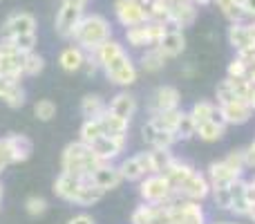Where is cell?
<instances>
[{
    "label": "cell",
    "instance_id": "6da1fadb",
    "mask_svg": "<svg viewBox=\"0 0 255 224\" xmlns=\"http://www.w3.org/2000/svg\"><path fill=\"white\" fill-rule=\"evenodd\" d=\"M94 54H97V58H99L101 70L106 72V76L112 81V83H117V85H132L136 81L139 72H136L132 58L126 54L124 45H121L119 40L108 38Z\"/></svg>",
    "mask_w": 255,
    "mask_h": 224
},
{
    "label": "cell",
    "instance_id": "7a4b0ae2",
    "mask_svg": "<svg viewBox=\"0 0 255 224\" xmlns=\"http://www.w3.org/2000/svg\"><path fill=\"white\" fill-rule=\"evenodd\" d=\"M101 159L94 155L92 146H88L85 141H72V144L65 146L61 157V168L63 173H70V175H76L81 180H90L94 171L101 166Z\"/></svg>",
    "mask_w": 255,
    "mask_h": 224
},
{
    "label": "cell",
    "instance_id": "3957f363",
    "mask_svg": "<svg viewBox=\"0 0 255 224\" xmlns=\"http://www.w3.org/2000/svg\"><path fill=\"white\" fill-rule=\"evenodd\" d=\"M72 38L85 52H97L108 38H112V27L101 13H83Z\"/></svg>",
    "mask_w": 255,
    "mask_h": 224
},
{
    "label": "cell",
    "instance_id": "277c9868",
    "mask_svg": "<svg viewBox=\"0 0 255 224\" xmlns=\"http://www.w3.org/2000/svg\"><path fill=\"white\" fill-rule=\"evenodd\" d=\"M168 25L163 22H157V20H145L141 25H134V27H128L126 29V40L130 47H136V49H143V47H157L161 36L166 34Z\"/></svg>",
    "mask_w": 255,
    "mask_h": 224
},
{
    "label": "cell",
    "instance_id": "5b68a950",
    "mask_svg": "<svg viewBox=\"0 0 255 224\" xmlns=\"http://www.w3.org/2000/svg\"><path fill=\"white\" fill-rule=\"evenodd\" d=\"M139 193H141V200L148 204H166L177 195L172 184L166 180V175H159V173L143 177V182L139 186Z\"/></svg>",
    "mask_w": 255,
    "mask_h": 224
},
{
    "label": "cell",
    "instance_id": "8992f818",
    "mask_svg": "<svg viewBox=\"0 0 255 224\" xmlns=\"http://www.w3.org/2000/svg\"><path fill=\"white\" fill-rule=\"evenodd\" d=\"M168 207H170V224H206V213L199 202L175 195Z\"/></svg>",
    "mask_w": 255,
    "mask_h": 224
},
{
    "label": "cell",
    "instance_id": "52a82bcc",
    "mask_svg": "<svg viewBox=\"0 0 255 224\" xmlns=\"http://www.w3.org/2000/svg\"><path fill=\"white\" fill-rule=\"evenodd\" d=\"M22 65H25V54L18 52L11 38H0V74L20 81L25 76Z\"/></svg>",
    "mask_w": 255,
    "mask_h": 224
},
{
    "label": "cell",
    "instance_id": "ba28073f",
    "mask_svg": "<svg viewBox=\"0 0 255 224\" xmlns=\"http://www.w3.org/2000/svg\"><path fill=\"white\" fill-rule=\"evenodd\" d=\"M145 7H148V0H115V16L128 29V27L150 20Z\"/></svg>",
    "mask_w": 255,
    "mask_h": 224
},
{
    "label": "cell",
    "instance_id": "9c48e42d",
    "mask_svg": "<svg viewBox=\"0 0 255 224\" xmlns=\"http://www.w3.org/2000/svg\"><path fill=\"white\" fill-rule=\"evenodd\" d=\"M132 224H170V207L166 204H148L143 202L134 209L130 218Z\"/></svg>",
    "mask_w": 255,
    "mask_h": 224
},
{
    "label": "cell",
    "instance_id": "30bf717a",
    "mask_svg": "<svg viewBox=\"0 0 255 224\" xmlns=\"http://www.w3.org/2000/svg\"><path fill=\"white\" fill-rule=\"evenodd\" d=\"M175 193H177V198H186V200H193V202H202V200H206L208 195H211V182H208L206 175H202V173L195 171L193 175H190L188 180H186L184 184L175 191Z\"/></svg>",
    "mask_w": 255,
    "mask_h": 224
},
{
    "label": "cell",
    "instance_id": "8fae6325",
    "mask_svg": "<svg viewBox=\"0 0 255 224\" xmlns=\"http://www.w3.org/2000/svg\"><path fill=\"white\" fill-rule=\"evenodd\" d=\"M29 31H36V18L27 11L11 13L0 27V38H13V36L29 34Z\"/></svg>",
    "mask_w": 255,
    "mask_h": 224
},
{
    "label": "cell",
    "instance_id": "7c38bea8",
    "mask_svg": "<svg viewBox=\"0 0 255 224\" xmlns=\"http://www.w3.org/2000/svg\"><path fill=\"white\" fill-rule=\"evenodd\" d=\"M244 171H238V168H233L226 159H222V162H213L211 166H208V182H211V189H222V186H231L235 180H240L242 177Z\"/></svg>",
    "mask_w": 255,
    "mask_h": 224
},
{
    "label": "cell",
    "instance_id": "4fadbf2b",
    "mask_svg": "<svg viewBox=\"0 0 255 224\" xmlns=\"http://www.w3.org/2000/svg\"><path fill=\"white\" fill-rule=\"evenodd\" d=\"M229 43L233 45L235 52L255 47V20L251 22H231L229 27Z\"/></svg>",
    "mask_w": 255,
    "mask_h": 224
},
{
    "label": "cell",
    "instance_id": "5bb4252c",
    "mask_svg": "<svg viewBox=\"0 0 255 224\" xmlns=\"http://www.w3.org/2000/svg\"><path fill=\"white\" fill-rule=\"evenodd\" d=\"M179 90L172 85H161L154 90L152 99H150V114H159V112H168V110H177L179 108Z\"/></svg>",
    "mask_w": 255,
    "mask_h": 224
},
{
    "label": "cell",
    "instance_id": "9a60e30c",
    "mask_svg": "<svg viewBox=\"0 0 255 224\" xmlns=\"http://www.w3.org/2000/svg\"><path fill=\"white\" fill-rule=\"evenodd\" d=\"M220 112L224 117L226 126H242L253 117V108L244 99H235V101L224 103V106H220Z\"/></svg>",
    "mask_w": 255,
    "mask_h": 224
},
{
    "label": "cell",
    "instance_id": "2e32d148",
    "mask_svg": "<svg viewBox=\"0 0 255 224\" xmlns=\"http://www.w3.org/2000/svg\"><path fill=\"white\" fill-rule=\"evenodd\" d=\"M81 18H83V9L72 7V4H61V9L56 13V31L63 38H72Z\"/></svg>",
    "mask_w": 255,
    "mask_h": 224
},
{
    "label": "cell",
    "instance_id": "e0dca14e",
    "mask_svg": "<svg viewBox=\"0 0 255 224\" xmlns=\"http://www.w3.org/2000/svg\"><path fill=\"white\" fill-rule=\"evenodd\" d=\"M90 182H92L94 186H99V189H103V191H112L124 182V175H121L119 166H112L110 162H103L101 166L90 175Z\"/></svg>",
    "mask_w": 255,
    "mask_h": 224
},
{
    "label": "cell",
    "instance_id": "ac0fdd59",
    "mask_svg": "<svg viewBox=\"0 0 255 224\" xmlns=\"http://www.w3.org/2000/svg\"><path fill=\"white\" fill-rule=\"evenodd\" d=\"M197 4L193 0H179V2L170 4V27H177V29H184V27H190L197 18Z\"/></svg>",
    "mask_w": 255,
    "mask_h": 224
},
{
    "label": "cell",
    "instance_id": "d6986e66",
    "mask_svg": "<svg viewBox=\"0 0 255 224\" xmlns=\"http://www.w3.org/2000/svg\"><path fill=\"white\" fill-rule=\"evenodd\" d=\"M90 146H92L94 155H97L101 162H112V159L119 157V153H124L126 139H115V137L103 135V137H99L97 141H92Z\"/></svg>",
    "mask_w": 255,
    "mask_h": 224
},
{
    "label": "cell",
    "instance_id": "ffe728a7",
    "mask_svg": "<svg viewBox=\"0 0 255 224\" xmlns=\"http://www.w3.org/2000/svg\"><path fill=\"white\" fill-rule=\"evenodd\" d=\"M0 101H4L9 108L25 106V90L20 88V81H13L9 76H0Z\"/></svg>",
    "mask_w": 255,
    "mask_h": 224
},
{
    "label": "cell",
    "instance_id": "44dd1931",
    "mask_svg": "<svg viewBox=\"0 0 255 224\" xmlns=\"http://www.w3.org/2000/svg\"><path fill=\"white\" fill-rule=\"evenodd\" d=\"M157 47L161 49V52L166 54L168 58H175V56H179V54L186 49V38H184V31H181V29H177V27H170V25H168L166 34L161 36V40H159V45H157Z\"/></svg>",
    "mask_w": 255,
    "mask_h": 224
},
{
    "label": "cell",
    "instance_id": "7402d4cb",
    "mask_svg": "<svg viewBox=\"0 0 255 224\" xmlns=\"http://www.w3.org/2000/svg\"><path fill=\"white\" fill-rule=\"evenodd\" d=\"M99 121H101L103 135L115 137V139H128V128H130V121H128V119L108 110Z\"/></svg>",
    "mask_w": 255,
    "mask_h": 224
},
{
    "label": "cell",
    "instance_id": "603a6c76",
    "mask_svg": "<svg viewBox=\"0 0 255 224\" xmlns=\"http://www.w3.org/2000/svg\"><path fill=\"white\" fill-rule=\"evenodd\" d=\"M85 180H81V177L76 175H70V173H61L58 175V180L54 182V193L58 195L61 200H67V202H74L76 193H79L81 184H83Z\"/></svg>",
    "mask_w": 255,
    "mask_h": 224
},
{
    "label": "cell",
    "instance_id": "cb8c5ba5",
    "mask_svg": "<svg viewBox=\"0 0 255 224\" xmlns=\"http://www.w3.org/2000/svg\"><path fill=\"white\" fill-rule=\"evenodd\" d=\"M229 191H231V198H233V202H231V213H235V216H247L249 207H251V202H249V198H247V182L240 177V180H235L233 184L229 186Z\"/></svg>",
    "mask_w": 255,
    "mask_h": 224
},
{
    "label": "cell",
    "instance_id": "d4e9b609",
    "mask_svg": "<svg viewBox=\"0 0 255 224\" xmlns=\"http://www.w3.org/2000/svg\"><path fill=\"white\" fill-rule=\"evenodd\" d=\"M7 146H9V153H11V164L27 162L31 157V150H34L31 141L25 135H9Z\"/></svg>",
    "mask_w": 255,
    "mask_h": 224
},
{
    "label": "cell",
    "instance_id": "484cf974",
    "mask_svg": "<svg viewBox=\"0 0 255 224\" xmlns=\"http://www.w3.org/2000/svg\"><path fill=\"white\" fill-rule=\"evenodd\" d=\"M83 63H85V49H81L79 45H70V47H65L58 54V65L65 72L83 70Z\"/></svg>",
    "mask_w": 255,
    "mask_h": 224
},
{
    "label": "cell",
    "instance_id": "4316f807",
    "mask_svg": "<svg viewBox=\"0 0 255 224\" xmlns=\"http://www.w3.org/2000/svg\"><path fill=\"white\" fill-rule=\"evenodd\" d=\"M193 173H195V168L190 166L188 162H181V159L175 157V159H172V164L168 166V171L163 173V175H166V180L172 184V189L177 191L186 180H188L190 175H193Z\"/></svg>",
    "mask_w": 255,
    "mask_h": 224
},
{
    "label": "cell",
    "instance_id": "83f0119b",
    "mask_svg": "<svg viewBox=\"0 0 255 224\" xmlns=\"http://www.w3.org/2000/svg\"><path fill=\"white\" fill-rule=\"evenodd\" d=\"M108 110L130 121V119L134 117V112H136V99L132 97V94H128V92H121V94H117V97L110 101Z\"/></svg>",
    "mask_w": 255,
    "mask_h": 224
},
{
    "label": "cell",
    "instance_id": "f1b7e54d",
    "mask_svg": "<svg viewBox=\"0 0 255 224\" xmlns=\"http://www.w3.org/2000/svg\"><path fill=\"white\" fill-rule=\"evenodd\" d=\"M103 195H106V191L99 189V186H94L90 180H85L83 184H81L79 193H76L74 204H79V207H90V204L99 202V200H101Z\"/></svg>",
    "mask_w": 255,
    "mask_h": 224
},
{
    "label": "cell",
    "instance_id": "f546056e",
    "mask_svg": "<svg viewBox=\"0 0 255 224\" xmlns=\"http://www.w3.org/2000/svg\"><path fill=\"white\" fill-rule=\"evenodd\" d=\"M81 112H83L85 119H101L108 112V106L99 94H88L81 101Z\"/></svg>",
    "mask_w": 255,
    "mask_h": 224
},
{
    "label": "cell",
    "instance_id": "4dcf8cb0",
    "mask_svg": "<svg viewBox=\"0 0 255 224\" xmlns=\"http://www.w3.org/2000/svg\"><path fill=\"white\" fill-rule=\"evenodd\" d=\"M168 61H170V58H168L159 47H148V52L141 56V67H143L145 72H159L166 67Z\"/></svg>",
    "mask_w": 255,
    "mask_h": 224
},
{
    "label": "cell",
    "instance_id": "1f68e13d",
    "mask_svg": "<svg viewBox=\"0 0 255 224\" xmlns=\"http://www.w3.org/2000/svg\"><path fill=\"white\" fill-rule=\"evenodd\" d=\"M224 130H226V126H222V123H215L211 119V121L199 123L195 135H197L202 141H208V144H213V141H220L222 137H224Z\"/></svg>",
    "mask_w": 255,
    "mask_h": 224
},
{
    "label": "cell",
    "instance_id": "d6a6232c",
    "mask_svg": "<svg viewBox=\"0 0 255 224\" xmlns=\"http://www.w3.org/2000/svg\"><path fill=\"white\" fill-rule=\"evenodd\" d=\"M148 18L150 20L170 25V2L168 0H148Z\"/></svg>",
    "mask_w": 255,
    "mask_h": 224
},
{
    "label": "cell",
    "instance_id": "836d02e7",
    "mask_svg": "<svg viewBox=\"0 0 255 224\" xmlns=\"http://www.w3.org/2000/svg\"><path fill=\"white\" fill-rule=\"evenodd\" d=\"M150 162H152V171L159 173V175H163V173L168 171V166L172 164V153L170 148H150Z\"/></svg>",
    "mask_w": 255,
    "mask_h": 224
},
{
    "label": "cell",
    "instance_id": "e575fe53",
    "mask_svg": "<svg viewBox=\"0 0 255 224\" xmlns=\"http://www.w3.org/2000/svg\"><path fill=\"white\" fill-rule=\"evenodd\" d=\"M215 2L231 22H242L244 18H247L244 7H242V0H215Z\"/></svg>",
    "mask_w": 255,
    "mask_h": 224
},
{
    "label": "cell",
    "instance_id": "d590c367",
    "mask_svg": "<svg viewBox=\"0 0 255 224\" xmlns=\"http://www.w3.org/2000/svg\"><path fill=\"white\" fill-rule=\"evenodd\" d=\"M179 114H181V110L177 108V110H168V112L152 114V117H150V121H152V126L157 128V130H170V132H175L177 121H179Z\"/></svg>",
    "mask_w": 255,
    "mask_h": 224
},
{
    "label": "cell",
    "instance_id": "8d00e7d4",
    "mask_svg": "<svg viewBox=\"0 0 255 224\" xmlns=\"http://www.w3.org/2000/svg\"><path fill=\"white\" fill-rule=\"evenodd\" d=\"M119 171H121V175H124V182H139L145 177L143 168H141V164H139V157H128L126 162H121Z\"/></svg>",
    "mask_w": 255,
    "mask_h": 224
},
{
    "label": "cell",
    "instance_id": "74e56055",
    "mask_svg": "<svg viewBox=\"0 0 255 224\" xmlns=\"http://www.w3.org/2000/svg\"><path fill=\"white\" fill-rule=\"evenodd\" d=\"M195 132H197V123H195V119L190 117V112H181L179 114V121H177V128H175V135H177V141L179 139H190V137H195Z\"/></svg>",
    "mask_w": 255,
    "mask_h": 224
},
{
    "label": "cell",
    "instance_id": "f35d334b",
    "mask_svg": "<svg viewBox=\"0 0 255 224\" xmlns=\"http://www.w3.org/2000/svg\"><path fill=\"white\" fill-rule=\"evenodd\" d=\"M99 137H103V128H101V121L99 119H85L83 126H81V141H85V144H92V141H97Z\"/></svg>",
    "mask_w": 255,
    "mask_h": 224
},
{
    "label": "cell",
    "instance_id": "ab89813d",
    "mask_svg": "<svg viewBox=\"0 0 255 224\" xmlns=\"http://www.w3.org/2000/svg\"><path fill=\"white\" fill-rule=\"evenodd\" d=\"M45 70V58L40 56L38 52H27L25 54V65H22V72H25V76H38L40 72Z\"/></svg>",
    "mask_w": 255,
    "mask_h": 224
},
{
    "label": "cell",
    "instance_id": "60d3db41",
    "mask_svg": "<svg viewBox=\"0 0 255 224\" xmlns=\"http://www.w3.org/2000/svg\"><path fill=\"white\" fill-rule=\"evenodd\" d=\"M217 110V106L215 103H211V101H197L193 108H190V117L195 119V123H204V121H211V117H213V112Z\"/></svg>",
    "mask_w": 255,
    "mask_h": 224
},
{
    "label": "cell",
    "instance_id": "b9f144b4",
    "mask_svg": "<svg viewBox=\"0 0 255 224\" xmlns=\"http://www.w3.org/2000/svg\"><path fill=\"white\" fill-rule=\"evenodd\" d=\"M215 99H217V106H224V103L235 101V99H240V97L235 94V90H233V85H231V81H229V79H224L222 83H217Z\"/></svg>",
    "mask_w": 255,
    "mask_h": 224
},
{
    "label": "cell",
    "instance_id": "7bdbcfd3",
    "mask_svg": "<svg viewBox=\"0 0 255 224\" xmlns=\"http://www.w3.org/2000/svg\"><path fill=\"white\" fill-rule=\"evenodd\" d=\"M34 114L40 119V121H52L56 117V106H54L49 99H40L34 106Z\"/></svg>",
    "mask_w": 255,
    "mask_h": 224
},
{
    "label": "cell",
    "instance_id": "ee69618b",
    "mask_svg": "<svg viewBox=\"0 0 255 224\" xmlns=\"http://www.w3.org/2000/svg\"><path fill=\"white\" fill-rule=\"evenodd\" d=\"M211 195H213V200H215V207L217 209L231 211V202H233V198H231L229 186H222V189H211Z\"/></svg>",
    "mask_w": 255,
    "mask_h": 224
},
{
    "label": "cell",
    "instance_id": "f6af8a7d",
    "mask_svg": "<svg viewBox=\"0 0 255 224\" xmlns=\"http://www.w3.org/2000/svg\"><path fill=\"white\" fill-rule=\"evenodd\" d=\"M177 141V135L170 130H157L154 132V139H152V146L150 148H172Z\"/></svg>",
    "mask_w": 255,
    "mask_h": 224
},
{
    "label": "cell",
    "instance_id": "bcb514c9",
    "mask_svg": "<svg viewBox=\"0 0 255 224\" xmlns=\"http://www.w3.org/2000/svg\"><path fill=\"white\" fill-rule=\"evenodd\" d=\"M13 45H16V49L20 54H27L34 49L36 45V31H29V34H20V36H13Z\"/></svg>",
    "mask_w": 255,
    "mask_h": 224
},
{
    "label": "cell",
    "instance_id": "7dc6e473",
    "mask_svg": "<svg viewBox=\"0 0 255 224\" xmlns=\"http://www.w3.org/2000/svg\"><path fill=\"white\" fill-rule=\"evenodd\" d=\"M25 209H27V213H29V216L38 218V216H43V213L47 211V202H45L43 198H38V195H31V198H27Z\"/></svg>",
    "mask_w": 255,
    "mask_h": 224
},
{
    "label": "cell",
    "instance_id": "c3c4849f",
    "mask_svg": "<svg viewBox=\"0 0 255 224\" xmlns=\"http://www.w3.org/2000/svg\"><path fill=\"white\" fill-rule=\"evenodd\" d=\"M247 67H249V63L244 61L242 56H235L233 61L229 63V76L231 79H247Z\"/></svg>",
    "mask_w": 255,
    "mask_h": 224
},
{
    "label": "cell",
    "instance_id": "681fc988",
    "mask_svg": "<svg viewBox=\"0 0 255 224\" xmlns=\"http://www.w3.org/2000/svg\"><path fill=\"white\" fill-rule=\"evenodd\" d=\"M11 164V153H9V146H7V137L0 139V173Z\"/></svg>",
    "mask_w": 255,
    "mask_h": 224
},
{
    "label": "cell",
    "instance_id": "f907efd6",
    "mask_svg": "<svg viewBox=\"0 0 255 224\" xmlns=\"http://www.w3.org/2000/svg\"><path fill=\"white\" fill-rule=\"evenodd\" d=\"M226 162H229L233 168H238V171H244V168H247V164H244V150H233V153H229Z\"/></svg>",
    "mask_w": 255,
    "mask_h": 224
},
{
    "label": "cell",
    "instance_id": "816d5d0a",
    "mask_svg": "<svg viewBox=\"0 0 255 224\" xmlns=\"http://www.w3.org/2000/svg\"><path fill=\"white\" fill-rule=\"evenodd\" d=\"M154 132H157V128H154V126H152V121H150V119H148V121H145V126L141 128V137H143V141H145V144H148V146H152Z\"/></svg>",
    "mask_w": 255,
    "mask_h": 224
},
{
    "label": "cell",
    "instance_id": "f5cc1de1",
    "mask_svg": "<svg viewBox=\"0 0 255 224\" xmlns=\"http://www.w3.org/2000/svg\"><path fill=\"white\" fill-rule=\"evenodd\" d=\"M136 157H139V164H141L145 175H152L154 171H152V162H150V153H139Z\"/></svg>",
    "mask_w": 255,
    "mask_h": 224
},
{
    "label": "cell",
    "instance_id": "db71d44e",
    "mask_svg": "<svg viewBox=\"0 0 255 224\" xmlns=\"http://www.w3.org/2000/svg\"><path fill=\"white\" fill-rule=\"evenodd\" d=\"M244 164H247V168H255V141L249 148H244Z\"/></svg>",
    "mask_w": 255,
    "mask_h": 224
},
{
    "label": "cell",
    "instance_id": "11a10c76",
    "mask_svg": "<svg viewBox=\"0 0 255 224\" xmlns=\"http://www.w3.org/2000/svg\"><path fill=\"white\" fill-rule=\"evenodd\" d=\"M67 224H94V218L88 216V213H79V216H74Z\"/></svg>",
    "mask_w": 255,
    "mask_h": 224
},
{
    "label": "cell",
    "instance_id": "9f6ffc18",
    "mask_svg": "<svg viewBox=\"0 0 255 224\" xmlns=\"http://www.w3.org/2000/svg\"><path fill=\"white\" fill-rule=\"evenodd\" d=\"M242 7L247 18H255V0H242Z\"/></svg>",
    "mask_w": 255,
    "mask_h": 224
},
{
    "label": "cell",
    "instance_id": "6f0895ef",
    "mask_svg": "<svg viewBox=\"0 0 255 224\" xmlns=\"http://www.w3.org/2000/svg\"><path fill=\"white\" fill-rule=\"evenodd\" d=\"M247 198L249 202H255V177L251 182H247Z\"/></svg>",
    "mask_w": 255,
    "mask_h": 224
},
{
    "label": "cell",
    "instance_id": "680465c9",
    "mask_svg": "<svg viewBox=\"0 0 255 224\" xmlns=\"http://www.w3.org/2000/svg\"><path fill=\"white\" fill-rule=\"evenodd\" d=\"M247 81L255 85V61H251L249 63V67H247Z\"/></svg>",
    "mask_w": 255,
    "mask_h": 224
},
{
    "label": "cell",
    "instance_id": "91938a15",
    "mask_svg": "<svg viewBox=\"0 0 255 224\" xmlns=\"http://www.w3.org/2000/svg\"><path fill=\"white\" fill-rule=\"evenodd\" d=\"M63 4H72V7L83 9L85 4H88V0H63Z\"/></svg>",
    "mask_w": 255,
    "mask_h": 224
},
{
    "label": "cell",
    "instance_id": "94428289",
    "mask_svg": "<svg viewBox=\"0 0 255 224\" xmlns=\"http://www.w3.org/2000/svg\"><path fill=\"white\" fill-rule=\"evenodd\" d=\"M247 101H249V106H251V108H253V112H255V85L251 88V92H249Z\"/></svg>",
    "mask_w": 255,
    "mask_h": 224
},
{
    "label": "cell",
    "instance_id": "6125c7cd",
    "mask_svg": "<svg viewBox=\"0 0 255 224\" xmlns=\"http://www.w3.org/2000/svg\"><path fill=\"white\" fill-rule=\"evenodd\" d=\"M247 218H251V220L255 222V202H251V207H249V213H247Z\"/></svg>",
    "mask_w": 255,
    "mask_h": 224
},
{
    "label": "cell",
    "instance_id": "be15d7a7",
    "mask_svg": "<svg viewBox=\"0 0 255 224\" xmlns=\"http://www.w3.org/2000/svg\"><path fill=\"white\" fill-rule=\"evenodd\" d=\"M197 7H206V4H211V2H215V0H193Z\"/></svg>",
    "mask_w": 255,
    "mask_h": 224
},
{
    "label": "cell",
    "instance_id": "e7e4bbea",
    "mask_svg": "<svg viewBox=\"0 0 255 224\" xmlns=\"http://www.w3.org/2000/svg\"><path fill=\"white\" fill-rule=\"evenodd\" d=\"M213 224H235V222H213Z\"/></svg>",
    "mask_w": 255,
    "mask_h": 224
},
{
    "label": "cell",
    "instance_id": "03108f58",
    "mask_svg": "<svg viewBox=\"0 0 255 224\" xmlns=\"http://www.w3.org/2000/svg\"><path fill=\"white\" fill-rule=\"evenodd\" d=\"M0 198H2V189H0Z\"/></svg>",
    "mask_w": 255,
    "mask_h": 224
},
{
    "label": "cell",
    "instance_id": "003e7915",
    "mask_svg": "<svg viewBox=\"0 0 255 224\" xmlns=\"http://www.w3.org/2000/svg\"><path fill=\"white\" fill-rule=\"evenodd\" d=\"M0 76H2V74H0Z\"/></svg>",
    "mask_w": 255,
    "mask_h": 224
}]
</instances>
